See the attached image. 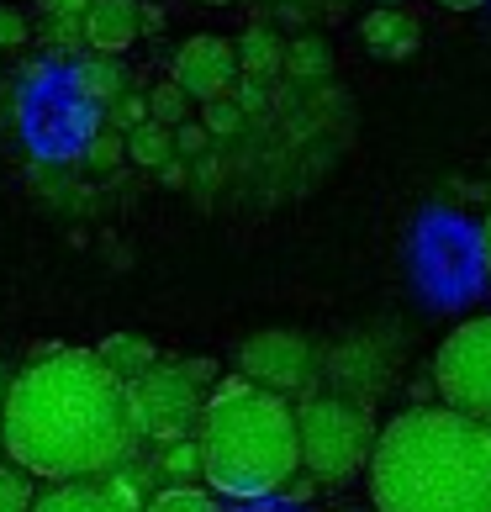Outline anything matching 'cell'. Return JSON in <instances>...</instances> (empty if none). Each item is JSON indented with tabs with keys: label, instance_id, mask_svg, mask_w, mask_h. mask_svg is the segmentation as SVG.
I'll use <instances>...</instances> for the list:
<instances>
[{
	"label": "cell",
	"instance_id": "83f0119b",
	"mask_svg": "<svg viewBox=\"0 0 491 512\" xmlns=\"http://www.w3.org/2000/svg\"><path fill=\"white\" fill-rule=\"evenodd\" d=\"M180 370L191 375L196 386H212V375H217V365H212V359H180Z\"/></svg>",
	"mask_w": 491,
	"mask_h": 512
},
{
	"label": "cell",
	"instance_id": "2e32d148",
	"mask_svg": "<svg viewBox=\"0 0 491 512\" xmlns=\"http://www.w3.org/2000/svg\"><path fill=\"white\" fill-rule=\"evenodd\" d=\"M154 476L164 481V486H191L196 476H201V449H196V433H185V439H169V444H159V454L154 460Z\"/></svg>",
	"mask_w": 491,
	"mask_h": 512
},
{
	"label": "cell",
	"instance_id": "9c48e42d",
	"mask_svg": "<svg viewBox=\"0 0 491 512\" xmlns=\"http://www.w3.org/2000/svg\"><path fill=\"white\" fill-rule=\"evenodd\" d=\"M143 37V0H90L85 43L96 53H127Z\"/></svg>",
	"mask_w": 491,
	"mask_h": 512
},
{
	"label": "cell",
	"instance_id": "5b68a950",
	"mask_svg": "<svg viewBox=\"0 0 491 512\" xmlns=\"http://www.w3.org/2000/svg\"><path fill=\"white\" fill-rule=\"evenodd\" d=\"M433 386H439L444 407L491 423V312L449 328V338L433 354Z\"/></svg>",
	"mask_w": 491,
	"mask_h": 512
},
{
	"label": "cell",
	"instance_id": "e0dca14e",
	"mask_svg": "<svg viewBox=\"0 0 491 512\" xmlns=\"http://www.w3.org/2000/svg\"><path fill=\"white\" fill-rule=\"evenodd\" d=\"M127 138V159L138 164V169H159L164 159H175V127H164V122H138L132 132H122Z\"/></svg>",
	"mask_w": 491,
	"mask_h": 512
},
{
	"label": "cell",
	"instance_id": "5bb4252c",
	"mask_svg": "<svg viewBox=\"0 0 491 512\" xmlns=\"http://www.w3.org/2000/svg\"><path fill=\"white\" fill-rule=\"evenodd\" d=\"M333 375H338V391H349V396H365L381 386V365H375V354L370 344H344L333 354Z\"/></svg>",
	"mask_w": 491,
	"mask_h": 512
},
{
	"label": "cell",
	"instance_id": "cb8c5ba5",
	"mask_svg": "<svg viewBox=\"0 0 491 512\" xmlns=\"http://www.w3.org/2000/svg\"><path fill=\"white\" fill-rule=\"evenodd\" d=\"M122 154H127V138H122L117 127H111V132H101V138L85 148V164H90V169H111Z\"/></svg>",
	"mask_w": 491,
	"mask_h": 512
},
{
	"label": "cell",
	"instance_id": "8fae6325",
	"mask_svg": "<svg viewBox=\"0 0 491 512\" xmlns=\"http://www.w3.org/2000/svg\"><path fill=\"white\" fill-rule=\"evenodd\" d=\"M360 37H365V48L375 53V59L402 64V59H412V53H418L423 27H418V16H412V11L381 6V11H370L365 22H360Z\"/></svg>",
	"mask_w": 491,
	"mask_h": 512
},
{
	"label": "cell",
	"instance_id": "484cf974",
	"mask_svg": "<svg viewBox=\"0 0 491 512\" xmlns=\"http://www.w3.org/2000/svg\"><path fill=\"white\" fill-rule=\"evenodd\" d=\"M206 143H212V132H206L201 122H180L175 127V148H180V154H201Z\"/></svg>",
	"mask_w": 491,
	"mask_h": 512
},
{
	"label": "cell",
	"instance_id": "4fadbf2b",
	"mask_svg": "<svg viewBox=\"0 0 491 512\" xmlns=\"http://www.w3.org/2000/svg\"><path fill=\"white\" fill-rule=\"evenodd\" d=\"M101 359H106V370L117 375V381H138L143 370H154L159 365V349L148 344V338H138V333H111V338H101V349H96Z\"/></svg>",
	"mask_w": 491,
	"mask_h": 512
},
{
	"label": "cell",
	"instance_id": "277c9868",
	"mask_svg": "<svg viewBox=\"0 0 491 512\" xmlns=\"http://www.w3.org/2000/svg\"><path fill=\"white\" fill-rule=\"evenodd\" d=\"M301 433V470L317 486H344L370 465L375 449V417L360 396L349 391H317L296 407Z\"/></svg>",
	"mask_w": 491,
	"mask_h": 512
},
{
	"label": "cell",
	"instance_id": "1f68e13d",
	"mask_svg": "<svg viewBox=\"0 0 491 512\" xmlns=\"http://www.w3.org/2000/svg\"><path fill=\"white\" fill-rule=\"evenodd\" d=\"M444 11H476V6H486V0H439Z\"/></svg>",
	"mask_w": 491,
	"mask_h": 512
},
{
	"label": "cell",
	"instance_id": "3957f363",
	"mask_svg": "<svg viewBox=\"0 0 491 512\" xmlns=\"http://www.w3.org/2000/svg\"><path fill=\"white\" fill-rule=\"evenodd\" d=\"M196 449H201V476L217 497L259 502L286 491L301 470V433L291 396L249 381V375L212 381V396H201L196 417Z\"/></svg>",
	"mask_w": 491,
	"mask_h": 512
},
{
	"label": "cell",
	"instance_id": "9a60e30c",
	"mask_svg": "<svg viewBox=\"0 0 491 512\" xmlns=\"http://www.w3.org/2000/svg\"><path fill=\"white\" fill-rule=\"evenodd\" d=\"M127 85L132 80H127V69H122V53H90L85 69H80V90H85L90 101H101V106H111Z\"/></svg>",
	"mask_w": 491,
	"mask_h": 512
},
{
	"label": "cell",
	"instance_id": "44dd1931",
	"mask_svg": "<svg viewBox=\"0 0 491 512\" xmlns=\"http://www.w3.org/2000/svg\"><path fill=\"white\" fill-rule=\"evenodd\" d=\"M148 117L164 122V127H180L185 117H191V96H185L175 80H169V85H154V90H148Z\"/></svg>",
	"mask_w": 491,
	"mask_h": 512
},
{
	"label": "cell",
	"instance_id": "836d02e7",
	"mask_svg": "<svg viewBox=\"0 0 491 512\" xmlns=\"http://www.w3.org/2000/svg\"><path fill=\"white\" fill-rule=\"evenodd\" d=\"M201 6H233V0H201Z\"/></svg>",
	"mask_w": 491,
	"mask_h": 512
},
{
	"label": "cell",
	"instance_id": "ba28073f",
	"mask_svg": "<svg viewBox=\"0 0 491 512\" xmlns=\"http://www.w3.org/2000/svg\"><path fill=\"white\" fill-rule=\"evenodd\" d=\"M175 85L191 101L233 96V85H238V43L233 37H217V32H196L191 43H180V53H175Z\"/></svg>",
	"mask_w": 491,
	"mask_h": 512
},
{
	"label": "cell",
	"instance_id": "4316f807",
	"mask_svg": "<svg viewBox=\"0 0 491 512\" xmlns=\"http://www.w3.org/2000/svg\"><path fill=\"white\" fill-rule=\"evenodd\" d=\"M259 85H264V80H249V85H233V96H238V106H243V117H249V111H264V101H270V96H264Z\"/></svg>",
	"mask_w": 491,
	"mask_h": 512
},
{
	"label": "cell",
	"instance_id": "ac0fdd59",
	"mask_svg": "<svg viewBox=\"0 0 491 512\" xmlns=\"http://www.w3.org/2000/svg\"><path fill=\"white\" fill-rule=\"evenodd\" d=\"M333 69V48L323 37H291L286 43V74L291 80H323Z\"/></svg>",
	"mask_w": 491,
	"mask_h": 512
},
{
	"label": "cell",
	"instance_id": "ffe728a7",
	"mask_svg": "<svg viewBox=\"0 0 491 512\" xmlns=\"http://www.w3.org/2000/svg\"><path fill=\"white\" fill-rule=\"evenodd\" d=\"M37 497V476H27L16 460L0 465V512H32Z\"/></svg>",
	"mask_w": 491,
	"mask_h": 512
},
{
	"label": "cell",
	"instance_id": "7a4b0ae2",
	"mask_svg": "<svg viewBox=\"0 0 491 512\" xmlns=\"http://www.w3.org/2000/svg\"><path fill=\"white\" fill-rule=\"evenodd\" d=\"M375 512H491V423L455 407H407L375 428Z\"/></svg>",
	"mask_w": 491,
	"mask_h": 512
},
{
	"label": "cell",
	"instance_id": "7c38bea8",
	"mask_svg": "<svg viewBox=\"0 0 491 512\" xmlns=\"http://www.w3.org/2000/svg\"><path fill=\"white\" fill-rule=\"evenodd\" d=\"M286 69V37L275 27H249L238 37V74L243 80H270V74Z\"/></svg>",
	"mask_w": 491,
	"mask_h": 512
},
{
	"label": "cell",
	"instance_id": "6da1fadb",
	"mask_svg": "<svg viewBox=\"0 0 491 512\" xmlns=\"http://www.w3.org/2000/svg\"><path fill=\"white\" fill-rule=\"evenodd\" d=\"M0 449L37 481L106 476L127 465L138 449L127 381L106 370L96 349H32L27 370H16L6 386Z\"/></svg>",
	"mask_w": 491,
	"mask_h": 512
},
{
	"label": "cell",
	"instance_id": "f546056e",
	"mask_svg": "<svg viewBox=\"0 0 491 512\" xmlns=\"http://www.w3.org/2000/svg\"><path fill=\"white\" fill-rule=\"evenodd\" d=\"M159 180H164V185H185L191 175H185V164H180V159H164V164H159Z\"/></svg>",
	"mask_w": 491,
	"mask_h": 512
},
{
	"label": "cell",
	"instance_id": "7402d4cb",
	"mask_svg": "<svg viewBox=\"0 0 491 512\" xmlns=\"http://www.w3.org/2000/svg\"><path fill=\"white\" fill-rule=\"evenodd\" d=\"M201 127L212 132V138H233V132L243 127V106H238V96L201 101Z\"/></svg>",
	"mask_w": 491,
	"mask_h": 512
},
{
	"label": "cell",
	"instance_id": "8992f818",
	"mask_svg": "<svg viewBox=\"0 0 491 512\" xmlns=\"http://www.w3.org/2000/svg\"><path fill=\"white\" fill-rule=\"evenodd\" d=\"M127 407H132V428H138V439L148 444H169V439H185V433H196V417H201V386L191 375L175 365H159L143 370L138 381L127 386Z\"/></svg>",
	"mask_w": 491,
	"mask_h": 512
},
{
	"label": "cell",
	"instance_id": "603a6c76",
	"mask_svg": "<svg viewBox=\"0 0 491 512\" xmlns=\"http://www.w3.org/2000/svg\"><path fill=\"white\" fill-rule=\"evenodd\" d=\"M106 122L117 127V132H132L138 122H148V96H132V90H122V96L106 106Z\"/></svg>",
	"mask_w": 491,
	"mask_h": 512
},
{
	"label": "cell",
	"instance_id": "d4e9b609",
	"mask_svg": "<svg viewBox=\"0 0 491 512\" xmlns=\"http://www.w3.org/2000/svg\"><path fill=\"white\" fill-rule=\"evenodd\" d=\"M32 37V27H27V16L16 11V6H0V48H22Z\"/></svg>",
	"mask_w": 491,
	"mask_h": 512
},
{
	"label": "cell",
	"instance_id": "4dcf8cb0",
	"mask_svg": "<svg viewBox=\"0 0 491 512\" xmlns=\"http://www.w3.org/2000/svg\"><path fill=\"white\" fill-rule=\"evenodd\" d=\"M481 259H486V270H491V212H486V222H481Z\"/></svg>",
	"mask_w": 491,
	"mask_h": 512
},
{
	"label": "cell",
	"instance_id": "52a82bcc",
	"mask_svg": "<svg viewBox=\"0 0 491 512\" xmlns=\"http://www.w3.org/2000/svg\"><path fill=\"white\" fill-rule=\"evenodd\" d=\"M238 375L270 386V391H307L312 375H317V349L307 333L296 328H264L254 338H243L238 349Z\"/></svg>",
	"mask_w": 491,
	"mask_h": 512
},
{
	"label": "cell",
	"instance_id": "f1b7e54d",
	"mask_svg": "<svg viewBox=\"0 0 491 512\" xmlns=\"http://www.w3.org/2000/svg\"><path fill=\"white\" fill-rule=\"evenodd\" d=\"M90 0H43V16H85Z\"/></svg>",
	"mask_w": 491,
	"mask_h": 512
},
{
	"label": "cell",
	"instance_id": "30bf717a",
	"mask_svg": "<svg viewBox=\"0 0 491 512\" xmlns=\"http://www.w3.org/2000/svg\"><path fill=\"white\" fill-rule=\"evenodd\" d=\"M32 512H138V507H127L106 486V476H74V481H43V491L32 497Z\"/></svg>",
	"mask_w": 491,
	"mask_h": 512
},
{
	"label": "cell",
	"instance_id": "d6a6232c",
	"mask_svg": "<svg viewBox=\"0 0 491 512\" xmlns=\"http://www.w3.org/2000/svg\"><path fill=\"white\" fill-rule=\"evenodd\" d=\"M6 386L11 381H6V370H0V423H6Z\"/></svg>",
	"mask_w": 491,
	"mask_h": 512
},
{
	"label": "cell",
	"instance_id": "d6986e66",
	"mask_svg": "<svg viewBox=\"0 0 491 512\" xmlns=\"http://www.w3.org/2000/svg\"><path fill=\"white\" fill-rule=\"evenodd\" d=\"M138 512H228L217 502V491H201V486H164L154 491Z\"/></svg>",
	"mask_w": 491,
	"mask_h": 512
}]
</instances>
